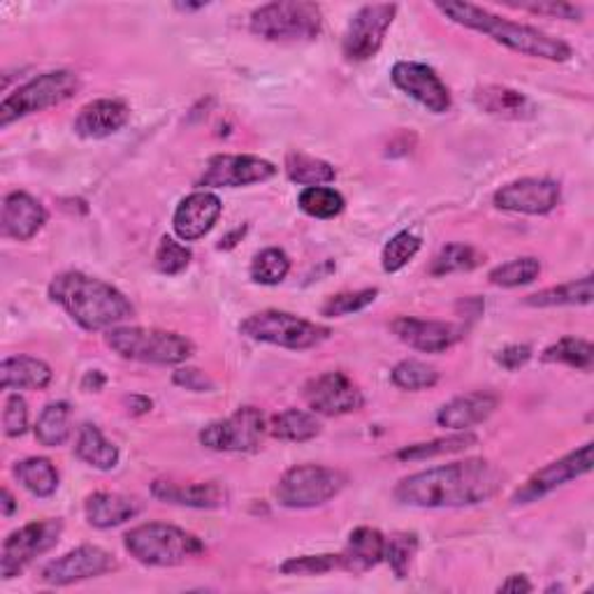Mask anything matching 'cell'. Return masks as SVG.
Segmentation results:
<instances>
[{"mask_svg":"<svg viewBox=\"0 0 594 594\" xmlns=\"http://www.w3.org/2000/svg\"><path fill=\"white\" fill-rule=\"evenodd\" d=\"M504 485V472L491 461L469 457L404 476L395 485V499L414 508H465L493 499Z\"/></svg>","mask_w":594,"mask_h":594,"instance_id":"cell-1","label":"cell"},{"mask_svg":"<svg viewBox=\"0 0 594 594\" xmlns=\"http://www.w3.org/2000/svg\"><path fill=\"white\" fill-rule=\"evenodd\" d=\"M49 297L87 333L112 330L135 316V307L119 288L75 269L51 279Z\"/></svg>","mask_w":594,"mask_h":594,"instance_id":"cell-2","label":"cell"},{"mask_svg":"<svg viewBox=\"0 0 594 594\" xmlns=\"http://www.w3.org/2000/svg\"><path fill=\"white\" fill-rule=\"evenodd\" d=\"M435 8L451 19L457 26H465L469 31H476L485 38H491L493 42L523 53L529 59H542L551 63H564L574 57L572 47L560 38H553L544 31L534 29V26L518 23L504 19L491 10L472 6V3H455V0H446V3H435Z\"/></svg>","mask_w":594,"mask_h":594,"instance_id":"cell-3","label":"cell"},{"mask_svg":"<svg viewBox=\"0 0 594 594\" xmlns=\"http://www.w3.org/2000/svg\"><path fill=\"white\" fill-rule=\"evenodd\" d=\"M123 546L145 566H179L205 553V544L196 534L168 523L132 527L123 536Z\"/></svg>","mask_w":594,"mask_h":594,"instance_id":"cell-4","label":"cell"},{"mask_svg":"<svg viewBox=\"0 0 594 594\" xmlns=\"http://www.w3.org/2000/svg\"><path fill=\"white\" fill-rule=\"evenodd\" d=\"M107 346L123 360L147 365H181L196 354L194 341L168 330L117 326L105 335Z\"/></svg>","mask_w":594,"mask_h":594,"instance_id":"cell-5","label":"cell"},{"mask_svg":"<svg viewBox=\"0 0 594 594\" xmlns=\"http://www.w3.org/2000/svg\"><path fill=\"white\" fill-rule=\"evenodd\" d=\"M249 29L267 42H311L323 31V12L307 0H277L251 14Z\"/></svg>","mask_w":594,"mask_h":594,"instance_id":"cell-6","label":"cell"},{"mask_svg":"<svg viewBox=\"0 0 594 594\" xmlns=\"http://www.w3.org/2000/svg\"><path fill=\"white\" fill-rule=\"evenodd\" d=\"M239 335L288 350H309L328 341L333 330L279 309H265L239 323Z\"/></svg>","mask_w":594,"mask_h":594,"instance_id":"cell-7","label":"cell"},{"mask_svg":"<svg viewBox=\"0 0 594 594\" xmlns=\"http://www.w3.org/2000/svg\"><path fill=\"white\" fill-rule=\"evenodd\" d=\"M79 87H82L79 77L70 70H51L33 77L31 82L21 85L0 102V128H8L19 119L63 105L66 100L75 98Z\"/></svg>","mask_w":594,"mask_h":594,"instance_id":"cell-8","label":"cell"},{"mask_svg":"<svg viewBox=\"0 0 594 594\" xmlns=\"http://www.w3.org/2000/svg\"><path fill=\"white\" fill-rule=\"evenodd\" d=\"M346 474L323 465L290 467L277 483V502L286 508H316L333 502L346 488Z\"/></svg>","mask_w":594,"mask_h":594,"instance_id":"cell-9","label":"cell"},{"mask_svg":"<svg viewBox=\"0 0 594 594\" xmlns=\"http://www.w3.org/2000/svg\"><path fill=\"white\" fill-rule=\"evenodd\" d=\"M61 534L63 521L59 518L36 521L12 532L6 538L3 551H0V576H3V581L17 578L36 557L57 546Z\"/></svg>","mask_w":594,"mask_h":594,"instance_id":"cell-10","label":"cell"},{"mask_svg":"<svg viewBox=\"0 0 594 594\" xmlns=\"http://www.w3.org/2000/svg\"><path fill=\"white\" fill-rule=\"evenodd\" d=\"M265 435V414L256 407H241L232 416L202 427L200 444L219 453H251L260 448Z\"/></svg>","mask_w":594,"mask_h":594,"instance_id":"cell-11","label":"cell"},{"mask_svg":"<svg viewBox=\"0 0 594 594\" xmlns=\"http://www.w3.org/2000/svg\"><path fill=\"white\" fill-rule=\"evenodd\" d=\"M395 3H374L363 6L354 19L348 21V29L344 33V57L354 63H363L374 59L379 49L384 47V40L390 31V26L397 17Z\"/></svg>","mask_w":594,"mask_h":594,"instance_id":"cell-12","label":"cell"},{"mask_svg":"<svg viewBox=\"0 0 594 594\" xmlns=\"http://www.w3.org/2000/svg\"><path fill=\"white\" fill-rule=\"evenodd\" d=\"M592 444H585L572 453H566L560 461L542 467L538 472H534L521 488L513 493L511 502L516 506H525V504H534V502H542L544 497H548L551 493H555L562 485H566L570 481H576L585 474L592 472Z\"/></svg>","mask_w":594,"mask_h":594,"instance_id":"cell-13","label":"cell"},{"mask_svg":"<svg viewBox=\"0 0 594 594\" xmlns=\"http://www.w3.org/2000/svg\"><path fill=\"white\" fill-rule=\"evenodd\" d=\"M277 175L275 164L260 158V156H232V154H219L211 156L205 166V172L198 179V186L202 191L207 188H241L251 184H263Z\"/></svg>","mask_w":594,"mask_h":594,"instance_id":"cell-14","label":"cell"},{"mask_svg":"<svg viewBox=\"0 0 594 594\" xmlns=\"http://www.w3.org/2000/svg\"><path fill=\"white\" fill-rule=\"evenodd\" d=\"M117 557L112 553H107L100 546H79L53 562H49L40 581L44 585L63 587L72 583H82L89 578H100L105 574H112L117 570Z\"/></svg>","mask_w":594,"mask_h":594,"instance_id":"cell-15","label":"cell"},{"mask_svg":"<svg viewBox=\"0 0 594 594\" xmlns=\"http://www.w3.org/2000/svg\"><path fill=\"white\" fill-rule=\"evenodd\" d=\"M309 409L318 416H346L365 407V395L344 372H326L305 386Z\"/></svg>","mask_w":594,"mask_h":594,"instance_id":"cell-16","label":"cell"},{"mask_svg":"<svg viewBox=\"0 0 594 594\" xmlns=\"http://www.w3.org/2000/svg\"><path fill=\"white\" fill-rule=\"evenodd\" d=\"M390 79L402 93L414 98L427 112L446 115L451 110V91L435 68L416 61H399L393 66Z\"/></svg>","mask_w":594,"mask_h":594,"instance_id":"cell-17","label":"cell"},{"mask_svg":"<svg viewBox=\"0 0 594 594\" xmlns=\"http://www.w3.org/2000/svg\"><path fill=\"white\" fill-rule=\"evenodd\" d=\"M562 191L560 184L553 179H538L525 177L518 181H511L502 186L495 194V207L513 214H529V216H544L551 214L560 205Z\"/></svg>","mask_w":594,"mask_h":594,"instance_id":"cell-18","label":"cell"},{"mask_svg":"<svg viewBox=\"0 0 594 594\" xmlns=\"http://www.w3.org/2000/svg\"><path fill=\"white\" fill-rule=\"evenodd\" d=\"M393 335L420 354H446L465 337V328L446 320H423L412 316H399L390 323Z\"/></svg>","mask_w":594,"mask_h":594,"instance_id":"cell-19","label":"cell"},{"mask_svg":"<svg viewBox=\"0 0 594 594\" xmlns=\"http://www.w3.org/2000/svg\"><path fill=\"white\" fill-rule=\"evenodd\" d=\"M224 211L221 198L211 191H196L186 196L172 216V228L181 241H198L211 232Z\"/></svg>","mask_w":594,"mask_h":594,"instance_id":"cell-20","label":"cell"},{"mask_svg":"<svg viewBox=\"0 0 594 594\" xmlns=\"http://www.w3.org/2000/svg\"><path fill=\"white\" fill-rule=\"evenodd\" d=\"M130 119V107L119 98H100L79 110L75 132L85 140H102L119 132Z\"/></svg>","mask_w":594,"mask_h":594,"instance_id":"cell-21","label":"cell"},{"mask_svg":"<svg viewBox=\"0 0 594 594\" xmlns=\"http://www.w3.org/2000/svg\"><path fill=\"white\" fill-rule=\"evenodd\" d=\"M49 214L40 200L31 194L14 191L3 200V216H0V228L3 235L14 241L33 239L47 224Z\"/></svg>","mask_w":594,"mask_h":594,"instance_id":"cell-22","label":"cell"},{"mask_svg":"<svg viewBox=\"0 0 594 594\" xmlns=\"http://www.w3.org/2000/svg\"><path fill=\"white\" fill-rule=\"evenodd\" d=\"M499 407V397L488 390H476L446 402L437 412V423L451 432H467L488 420Z\"/></svg>","mask_w":594,"mask_h":594,"instance_id":"cell-23","label":"cell"},{"mask_svg":"<svg viewBox=\"0 0 594 594\" xmlns=\"http://www.w3.org/2000/svg\"><path fill=\"white\" fill-rule=\"evenodd\" d=\"M151 495L175 506H188V508H219L228 502V493L221 483L207 481V483H177V481H154Z\"/></svg>","mask_w":594,"mask_h":594,"instance_id":"cell-24","label":"cell"},{"mask_svg":"<svg viewBox=\"0 0 594 594\" xmlns=\"http://www.w3.org/2000/svg\"><path fill=\"white\" fill-rule=\"evenodd\" d=\"M386 557V536L374 527H358L350 532L348 544L341 551V572L354 576L367 574L374 566H379Z\"/></svg>","mask_w":594,"mask_h":594,"instance_id":"cell-25","label":"cell"},{"mask_svg":"<svg viewBox=\"0 0 594 594\" xmlns=\"http://www.w3.org/2000/svg\"><path fill=\"white\" fill-rule=\"evenodd\" d=\"M142 504L119 493H93L85 502V516L87 523L96 529H112L119 527L135 516H140Z\"/></svg>","mask_w":594,"mask_h":594,"instance_id":"cell-26","label":"cell"},{"mask_svg":"<svg viewBox=\"0 0 594 594\" xmlns=\"http://www.w3.org/2000/svg\"><path fill=\"white\" fill-rule=\"evenodd\" d=\"M474 102H476L478 110H483L485 115L499 117V119H511V121L532 119L536 112L534 102L523 91L499 87V85L476 89Z\"/></svg>","mask_w":594,"mask_h":594,"instance_id":"cell-27","label":"cell"},{"mask_svg":"<svg viewBox=\"0 0 594 594\" xmlns=\"http://www.w3.org/2000/svg\"><path fill=\"white\" fill-rule=\"evenodd\" d=\"M51 379V367L33 356H12L0 363V388L3 390H44Z\"/></svg>","mask_w":594,"mask_h":594,"instance_id":"cell-28","label":"cell"},{"mask_svg":"<svg viewBox=\"0 0 594 594\" xmlns=\"http://www.w3.org/2000/svg\"><path fill=\"white\" fill-rule=\"evenodd\" d=\"M594 297V279L592 275H585L581 279L566 281L553 288H544L534 295L525 297L527 307L548 309V307H583L590 305Z\"/></svg>","mask_w":594,"mask_h":594,"instance_id":"cell-29","label":"cell"},{"mask_svg":"<svg viewBox=\"0 0 594 594\" xmlns=\"http://www.w3.org/2000/svg\"><path fill=\"white\" fill-rule=\"evenodd\" d=\"M75 455L89 467L100 472H110L119 465V448L102 435L98 425L91 423L79 427Z\"/></svg>","mask_w":594,"mask_h":594,"instance_id":"cell-30","label":"cell"},{"mask_svg":"<svg viewBox=\"0 0 594 594\" xmlns=\"http://www.w3.org/2000/svg\"><path fill=\"white\" fill-rule=\"evenodd\" d=\"M478 444V437L472 435V432H453L448 437H439L432 442L423 444H412L404 446L395 453V461L399 463H420V461H432V457H442V455H455V453H465Z\"/></svg>","mask_w":594,"mask_h":594,"instance_id":"cell-31","label":"cell"},{"mask_svg":"<svg viewBox=\"0 0 594 594\" xmlns=\"http://www.w3.org/2000/svg\"><path fill=\"white\" fill-rule=\"evenodd\" d=\"M267 432L279 442L305 444L320 435L323 425L316 418V414L303 409H286L267 423Z\"/></svg>","mask_w":594,"mask_h":594,"instance_id":"cell-32","label":"cell"},{"mask_svg":"<svg viewBox=\"0 0 594 594\" xmlns=\"http://www.w3.org/2000/svg\"><path fill=\"white\" fill-rule=\"evenodd\" d=\"M12 472L33 497L47 499L59 491V472L47 457H26V461L14 465Z\"/></svg>","mask_w":594,"mask_h":594,"instance_id":"cell-33","label":"cell"},{"mask_svg":"<svg viewBox=\"0 0 594 594\" xmlns=\"http://www.w3.org/2000/svg\"><path fill=\"white\" fill-rule=\"evenodd\" d=\"M284 168H286V175L290 181L307 186V188L333 184L337 177L335 168L328 164V160H320V158L303 154V151H288Z\"/></svg>","mask_w":594,"mask_h":594,"instance_id":"cell-34","label":"cell"},{"mask_svg":"<svg viewBox=\"0 0 594 594\" xmlns=\"http://www.w3.org/2000/svg\"><path fill=\"white\" fill-rule=\"evenodd\" d=\"M70 404L51 402L36 423V439L47 448H59L70 439Z\"/></svg>","mask_w":594,"mask_h":594,"instance_id":"cell-35","label":"cell"},{"mask_svg":"<svg viewBox=\"0 0 594 594\" xmlns=\"http://www.w3.org/2000/svg\"><path fill=\"white\" fill-rule=\"evenodd\" d=\"M542 360L548 365H566V367L578 369V372H592L594 348L587 339L562 337L544 350Z\"/></svg>","mask_w":594,"mask_h":594,"instance_id":"cell-36","label":"cell"},{"mask_svg":"<svg viewBox=\"0 0 594 594\" xmlns=\"http://www.w3.org/2000/svg\"><path fill=\"white\" fill-rule=\"evenodd\" d=\"M297 205H300V209L309 216H314V219H320V221H328V219H337V216L346 209V200L339 191H335V188L330 186H309L305 188V191L300 194V198H297Z\"/></svg>","mask_w":594,"mask_h":594,"instance_id":"cell-37","label":"cell"},{"mask_svg":"<svg viewBox=\"0 0 594 594\" xmlns=\"http://www.w3.org/2000/svg\"><path fill=\"white\" fill-rule=\"evenodd\" d=\"M538 275H542V260L534 256H523V258H513L491 269L488 279L493 286H499V288H518V286L534 284Z\"/></svg>","mask_w":594,"mask_h":594,"instance_id":"cell-38","label":"cell"},{"mask_svg":"<svg viewBox=\"0 0 594 594\" xmlns=\"http://www.w3.org/2000/svg\"><path fill=\"white\" fill-rule=\"evenodd\" d=\"M485 256L476 251L469 245H446L435 260L429 265V275L432 277H446L455 273H469V269H476Z\"/></svg>","mask_w":594,"mask_h":594,"instance_id":"cell-39","label":"cell"},{"mask_svg":"<svg viewBox=\"0 0 594 594\" xmlns=\"http://www.w3.org/2000/svg\"><path fill=\"white\" fill-rule=\"evenodd\" d=\"M288 273H290V258L284 249L277 247H269L256 254L249 267L251 281L260 286H279L288 277Z\"/></svg>","mask_w":594,"mask_h":594,"instance_id":"cell-40","label":"cell"},{"mask_svg":"<svg viewBox=\"0 0 594 594\" xmlns=\"http://www.w3.org/2000/svg\"><path fill=\"white\" fill-rule=\"evenodd\" d=\"M390 379L399 390L418 393V390L435 388L439 384V372L423 360L409 358V360H402L393 367Z\"/></svg>","mask_w":594,"mask_h":594,"instance_id":"cell-41","label":"cell"},{"mask_svg":"<svg viewBox=\"0 0 594 594\" xmlns=\"http://www.w3.org/2000/svg\"><path fill=\"white\" fill-rule=\"evenodd\" d=\"M191 249H188L186 245H181V241H177L175 237H160L158 247H156V254H154V267L158 269L160 275L166 277H177L181 275L184 269L191 265Z\"/></svg>","mask_w":594,"mask_h":594,"instance_id":"cell-42","label":"cell"},{"mask_svg":"<svg viewBox=\"0 0 594 594\" xmlns=\"http://www.w3.org/2000/svg\"><path fill=\"white\" fill-rule=\"evenodd\" d=\"M416 551H418V536L416 534L397 532V534L386 538V557L384 560L390 564L393 574L399 581L409 576Z\"/></svg>","mask_w":594,"mask_h":594,"instance_id":"cell-43","label":"cell"},{"mask_svg":"<svg viewBox=\"0 0 594 594\" xmlns=\"http://www.w3.org/2000/svg\"><path fill=\"white\" fill-rule=\"evenodd\" d=\"M420 245H423L420 237H416L414 232H407V230L397 232L384 247V254H382V265L386 273L395 275L399 273V269L407 267L420 251Z\"/></svg>","mask_w":594,"mask_h":594,"instance_id":"cell-44","label":"cell"},{"mask_svg":"<svg viewBox=\"0 0 594 594\" xmlns=\"http://www.w3.org/2000/svg\"><path fill=\"white\" fill-rule=\"evenodd\" d=\"M341 570H344L341 553L290 557L281 564V574H286V576H323V574L341 572Z\"/></svg>","mask_w":594,"mask_h":594,"instance_id":"cell-45","label":"cell"},{"mask_svg":"<svg viewBox=\"0 0 594 594\" xmlns=\"http://www.w3.org/2000/svg\"><path fill=\"white\" fill-rule=\"evenodd\" d=\"M376 297H379V288H363V290H350V293H337L328 297V303L320 307V314L328 318H341L365 311Z\"/></svg>","mask_w":594,"mask_h":594,"instance_id":"cell-46","label":"cell"},{"mask_svg":"<svg viewBox=\"0 0 594 594\" xmlns=\"http://www.w3.org/2000/svg\"><path fill=\"white\" fill-rule=\"evenodd\" d=\"M506 6L523 10V12L551 17V19H564V21H581L583 19L581 8L572 6V3H557V0H544V3H536V0H521V3H511L508 0Z\"/></svg>","mask_w":594,"mask_h":594,"instance_id":"cell-47","label":"cell"},{"mask_svg":"<svg viewBox=\"0 0 594 594\" xmlns=\"http://www.w3.org/2000/svg\"><path fill=\"white\" fill-rule=\"evenodd\" d=\"M3 429L8 439H19L29 432V404L21 395H10L6 399Z\"/></svg>","mask_w":594,"mask_h":594,"instance_id":"cell-48","label":"cell"},{"mask_svg":"<svg viewBox=\"0 0 594 594\" xmlns=\"http://www.w3.org/2000/svg\"><path fill=\"white\" fill-rule=\"evenodd\" d=\"M172 384L191 393H211L214 382L198 367H181L172 374Z\"/></svg>","mask_w":594,"mask_h":594,"instance_id":"cell-49","label":"cell"},{"mask_svg":"<svg viewBox=\"0 0 594 594\" xmlns=\"http://www.w3.org/2000/svg\"><path fill=\"white\" fill-rule=\"evenodd\" d=\"M529 358H532V348L525 344H511V346L502 348L499 354L495 356V360L508 372H516V369L525 367L529 363Z\"/></svg>","mask_w":594,"mask_h":594,"instance_id":"cell-50","label":"cell"},{"mask_svg":"<svg viewBox=\"0 0 594 594\" xmlns=\"http://www.w3.org/2000/svg\"><path fill=\"white\" fill-rule=\"evenodd\" d=\"M497 590H499V592H511V594H525V592H532L534 587H532V583L527 581V576H523V574H513V576H508Z\"/></svg>","mask_w":594,"mask_h":594,"instance_id":"cell-51","label":"cell"},{"mask_svg":"<svg viewBox=\"0 0 594 594\" xmlns=\"http://www.w3.org/2000/svg\"><path fill=\"white\" fill-rule=\"evenodd\" d=\"M105 386H107V376L100 369H91L85 374V379H82L85 393H100Z\"/></svg>","mask_w":594,"mask_h":594,"instance_id":"cell-52","label":"cell"},{"mask_svg":"<svg viewBox=\"0 0 594 594\" xmlns=\"http://www.w3.org/2000/svg\"><path fill=\"white\" fill-rule=\"evenodd\" d=\"M128 402V412L132 414V416H142V414H149L151 412V407H154V402L149 399V397H142V395H132V397H128L126 399Z\"/></svg>","mask_w":594,"mask_h":594,"instance_id":"cell-53","label":"cell"},{"mask_svg":"<svg viewBox=\"0 0 594 594\" xmlns=\"http://www.w3.org/2000/svg\"><path fill=\"white\" fill-rule=\"evenodd\" d=\"M0 504H3V516L6 518H12L14 516V511H17V499H14V495L8 491V488H3V502H0Z\"/></svg>","mask_w":594,"mask_h":594,"instance_id":"cell-54","label":"cell"},{"mask_svg":"<svg viewBox=\"0 0 594 594\" xmlns=\"http://www.w3.org/2000/svg\"><path fill=\"white\" fill-rule=\"evenodd\" d=\"M245 230H247V228H237L235 232H230L228 237H224V239H221V245H219V249H221V251H224V249H226V251L232 249V247L237 245V239H241V235H245Z\"/></svg>","mask_w":594,"mask_h":594,"instance_id":"cell-55","label":"cell"},{"mask_svg":"<svg viewBox=\"0 0 594 594\" xmlns=\"http://www.w3.org/2000/svg\"><path fill=\"white\" fill-rule=\"evenodd\" d=\"M175 8H177V10H181V12H196V10H202V8H207V3H177Z\"/></svg>","mask_w":594,"mask_h":594,"instance_id":"cell-56","label":"cell"}]
</instances>
